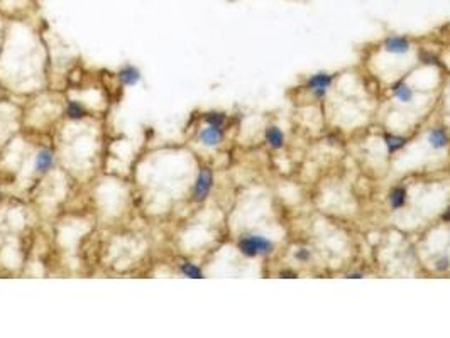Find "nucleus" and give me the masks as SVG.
Here are the masks:
<instances>
[{
	"label": "nucleus",
	"instance_id": "obj_1",
	"mask_svg": "<svg viewBox=\"0 0 450 338\" xmlns=\"http://www.w3.org/2000/svg\"><path fill=\"white\" fill-rule=\"evenodd\" d=\"M239 251L247 257L269 256L274 251V243L263 235H244L239 240Z\"/></svg>",
	"mask_w": 450,
	"mask_h": 338
},
{
	"label": "nucleus",
	"instance_id": "obj_2",
	"mask_svg": "<svg viewBox=\"0 0 450 338\" xmlns=\"http://www.w3.org/2000/svg\"><path fill=\"white\" fill-rule=\"evenodd\" d=\"M212 185H213V178L210 169L200 171L197 183H195V190H193V196H195L197 201H203V199L208 196L210 190H212Z\"/></svg>",
	"mask_w": 450,
	"mask_h": 338
},
{
	"label": "nucleus",
	"instance_id": "obj_3",
	"mask_svg": "<svg viewBox=\"0 0 450 338\" xmlns=\"http://www.w3.org/2000/svg\"><path fill=\"white\" fill-rule=\"evenodd\" d=\"M332 80H333V76L329 73L313 75L312 78L308 80V90L313 92L316 97H325L327 90H329V86L332 85Z\"/></svg>",
	"mask_w": 450,
	"mask_h": 338
},
{
	"label": "nucleus",
	"instance_id": "obj_4",
	"mask_svg": "<svg viewBox=\"0 0 450 338\" xmlns=\"http://www.w3.org/2000/svg\"><path fill=\"white\" fill-rule=\"evenodd\" d=\"M224 139V132H222V127H213V125H207L205 129H202L200 132V142L203 146L208 147H215L219 146Z\"/></svg>",
	"mask_w": 450,
	"mask_h": 338
},
{
	"label": "nucleus",
	"instance_id": "obj_5",
	"mask_svg": "<svg viewBox=\"0 0 450 338\" xmlns=\"http://www.w3.org/2000/svg\"><path fill=\"white\" fill-rule=\"evenodd\" d=\"M384 49L388 53H393V54H404L410 51V41L406 39V37H401V36L388 37V39L384 41Z\"/></svg>",
	"mask_w": 450,
	"mask_h": 338
},
{
	"label": "nucleus",
	"instance_id": "obj_6",
	"mask_svg": "<svg viewBox=\"0 0 450 338\" xmlns=\"http://www.w3.org/2000/svg\"><path fill=\"white\" fill-rule=\"evenodd\" d=\"M119 80L127 86H134L141 81V71H139L136 66L125 64L119 70Z\"/></svg>",
	"mask_w": 450,
	"mask_h": 338
},
{
	"label": "nucleus",
	"instance_id": "obj_7",
	"mask_svg": "<svg viewBox=\"0 0 450 338\" xmlns=\"http://www.w3.org/2000/svg\"><path fill=\"white\" fill-rule=\"evenodd\" d=\"M53 164H54L53 152L48 151V149L39 151V154L36 156V171L37 173H48V171L53 168Z\"/></svg>",
	"mask_w": 450,
	"mask_h": 338
},
{
	"label": "nucleus",
	"instance_id": "obj_8",
	"mask_svg": "<svg viewBox=\"0 0 450 338\" xmlns=\"http://www.w3.org/2000/svg\"><path fill=\"white\" fill-rule=\"evenodd\" d=\"M266 141H268V144L273 149H281L285 146V134L281 132L280 127L271 125L268 127V130H266Z\"/></svg>",
	"mask_w": 450,
	"mask_h": 338
},
{
	"label": "nucleus",
	"instance_id": "obj_9",
	"mask_svg": "<svg viewBox=\"0 0 450 338\" xmlns=\"http://www.w3.org/2000/svg\"><path fill=\"white\" fill-rule=\"evenodd\" d=\"M428 142L433 149H443L448 144V136L443 129H432L428 132Z\"/></svg>",
	"mask_w": 450,
	"mask_h": 338
},
{
	"label": "nucleus",
	"instance_id": "obj_10",
	"mask_svg": "<svg viewBox=\"0 0 450 338\" xmlns=\"http://www.w3.org/2000/svg\"><path fill=\"white\" fill-rule=\"evenodd\" d=\"M393 93H394V97H396L399 102H403V103H408V102H411V100H413V88H411L410 85H406V83H403V81H399V83H396V85L393 86Z\"/></svg>",
	"mask_w": 450,
	"mask_h": 338
},
{
	"label": "nucleus",
	"instance_id": "obj_11",
	"mask_svg": "<svg viewBox=\"0 0 450 338\" xmlns=\"http://www.w3.org/2000/svg\"><path fill=\"white\" fill-rule=\"evenodd\" d=\"M384 142H386V146H388V151H390V152H396V151H399V149H401V147L406 146L408 139H406V137H401V136H391V134H386V136H384Z\"/></svg>",
	"mask_w": 450,
	"mask_h": 338
},
{
	"label": "nucleus",
	"instance_id": "obj_12",
	"mask_svg": "<svg viewBox=\"0 0 450 338\" xmlns=\"http://www.w3.org/2000/svg\"><path fill=\"white\" fill-rule=\"evenodd\" d=\"M390 203L394 210L404 207V203H406V191H404V188H394L390 193Z\"/></svg>",
	"mask_w": 450,
	"mask_h": 338
},
{
	"label": "nucleus",
	"instance_id": "obj_13",
	"mask_svg": "<svg viewBox=\"0 0 450 338\" xmlns=\"http://www.w3.org/2000/svg\"><path fill=\"white\" fill-rule=\"evenodd\" d=\"M66 114H68V117L71 120H80V119H83L87 115V110L78 102H70L68 108H66Z\"/></svg>",
	"mask_w": 450,
	"mask_h": 338
},
{
	"label": "nucleus",
	"instance_id": "obj_14",
	"mask_svg": "<svg viewBox=\"0 0 450 338\" xmlns=\"http://www.w3.org/2000/svg\"><path fill=\"white\" fill-rule=\"evenodd\" d=\"M180 271H181V274H183V276H186V278H193V279H200V278H203V273H202V269H200V267H197V265H195V264H191V262H185V264H181Z\"/></svg>",
	"mask_w": 450,
	"mask_h": 338
},
{
	"label": "nucleus",
	"instance_id": "obj_15",
	"mask_svg": "<svg viewBox=\"0 0 450 338\" xmlns=\"http://www.w3.org/2000/svg\"><path fill=\"white\" fill-rule=\"evenodd\" d=\"M205 120H207L208 125H213V127H224L225 124V115L220 114V112H210L207 114V117H205Z\"/></svg>",
	"mask_w": 450,
	"mask_h": 338
},
{
	"label": "nucleus",
	"instance_id": "obj_16",
	"mask_svg": "<svg viewBox=\"0 0 450 338\" xmlns=\"http://www.w3.org/2000/svg\"><path fill=\"white\" fill-rule=\"evenodd\" d=\"M435 269L440 271V273H445V271H448L450 269V259L447 256H442L440 259H437Z\"/></svg>",
	"mask_w": 450,
	"mask_h": 338
},
{
	"label": "nucleus",
	"instance_id": "obj_17",
	"mask_svg": "<svg viewBox=\"0 0 450 338\" xmlns=\"http://www.w3.org/2000/svg\"><path fill=\"white\" fill-rule=\"evenodd\" d=\"M310 257H312V254H310L308 249H298V251L294 252V259L299 260V262H308Z\"/></svg>",
	"mask_w": 450,
	"mask_h": 338
},
{
	"label": "nucleus",
	"instance_id": "obj_18",
	"mask_svg": "<svg viewBox=\"0 0 450 338\" xmlns=\"http://www.w3.org/2000/svg\"><path fill=\"white\" fill-rule=\"evenodd\" d=\"M443 220H445V221H450V207L445 210V213H443Z\"/></svg>",
	"mask_w": 450,
	"mask_h": 338
},
{
	"label": "nucleus",
	"instance_id": "obj_19",
	"mask_svg": "<svg viewBox=\"0 0 450 338\" xmlns=\"http://www.w3.org/2000/svg\"><path fill=\"white\" fill-rule=\"evenodd\" d=\"M347 278H362V274H360V273H352V274H349Z\"/></svg>",
	"mask_w": 450,
	"mask_h": 338
},
{
	"label": "nucleus",
	"instance_id": "obj_20",
	"mask_svg": "<svg viewBox=\"0 0 450 338\" xmlns=\"http://www.w3.org/2000/svg\"><path fill=\"white\" fill-rule=\"evenodd\" d=\"M281 276H283V278H286V276H290V278H294V274L291 273V271H286V273H283Z\"/></svg>",
	"mask_w": 450,
	"mask_h": 338
}]
</instances>
